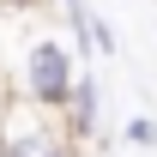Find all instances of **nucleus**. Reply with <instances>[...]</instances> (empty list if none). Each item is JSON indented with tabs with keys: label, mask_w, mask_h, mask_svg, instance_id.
Returning a JSON list of instances; mask_svg holds the SVG:
<instances>
[{
	"label": "nucleus",
	"mask_w": 157,
	"mask_h": 157,
	"mask_svg": "<svg viewBox=\"0 0 157 157\" xmlns=\"http://www.w3.org/2000/svg\"><path fill=\"white\" fill-rule=\"evenodd\" d=\"M12 91H24L30 103L60 109L67 91H73V55H67L55 36H36V42L18 55V85H12Z\"/></svg>",
	"instance_id": "nucleus-1"
},
{
	"label": "nucleus",
	"mask_w": 157,
	"mask_h": 157,
	"mask_svg": "<svg viewBox=\"0 0 157 157\" xmlns=\"http://www.w3.org/2000/svg\"><path fill=\"white\" fill-rule=\"evenodd\" d=\"M97 109H103L97 78H91V73H73V91H67V103H60L67 133H73V139H91V133H97Z\"/></svg>",
	"instance_id": "nucleus-2"
},
{
	"label": "nucleus",
	"mask_w": 157,
	"mask_h": 157,
	"mask_svg": "<svg viewBox=\"0 0 157 157\" xmlns=\"http://www.w3.org/2000/svg\"><path fill=\"white\" fill-rule=\"evenodd\" d=\"M0 157H73V145H67V127H55V115H48L42 127H30V133L0 139Z\"/></svg>",
	"instance_id": "nucleus-3"
},
{
	"label": "nucleus",
	"mask_w": 157,
	"mask_h": 157,
	"mask_svg": "<svg viewBox=\"0 0 157 157\" xmlns=\"http://www.w3.org/2000/svg\"><path fill=\"white\" fill-rule=\"evenodd\" d=\"M127 145L151 151V145H157V121H151V115H133V121H127Z\"/></svg>",
	"instance_id": "nucleus-4"
},
{
	"label": "nucleus",
	"mask_w": 157,
	"mask_h": 157,
	"mask_svg": "<svg viewBox=\"0 0 157 157\" xmlns=\"http://www.w3.org/2000/svg\"><path fill=\"white\" fill-rule=\"evenodd\" d=\"M0 6H12V12H30V6H42V0H0Z\"/></svg>",
	"instance_id": "nucleus-5"
},
{
	"label": "nucleus",
	"mask_w": 157,
	"mask_h": 157,
	"mask_svg": "<svg viewBox=\"0 0 157 157\" xmlns=\"http://www.w3.org/2000/svg\"><path fill=\"white\" fill-rule=\"evenodd\" d=\"M6 91H12V85H6V78H0V103H6Z\"/></svg>",
	"instance_id": "nucleus-6"
}]
</instances>
